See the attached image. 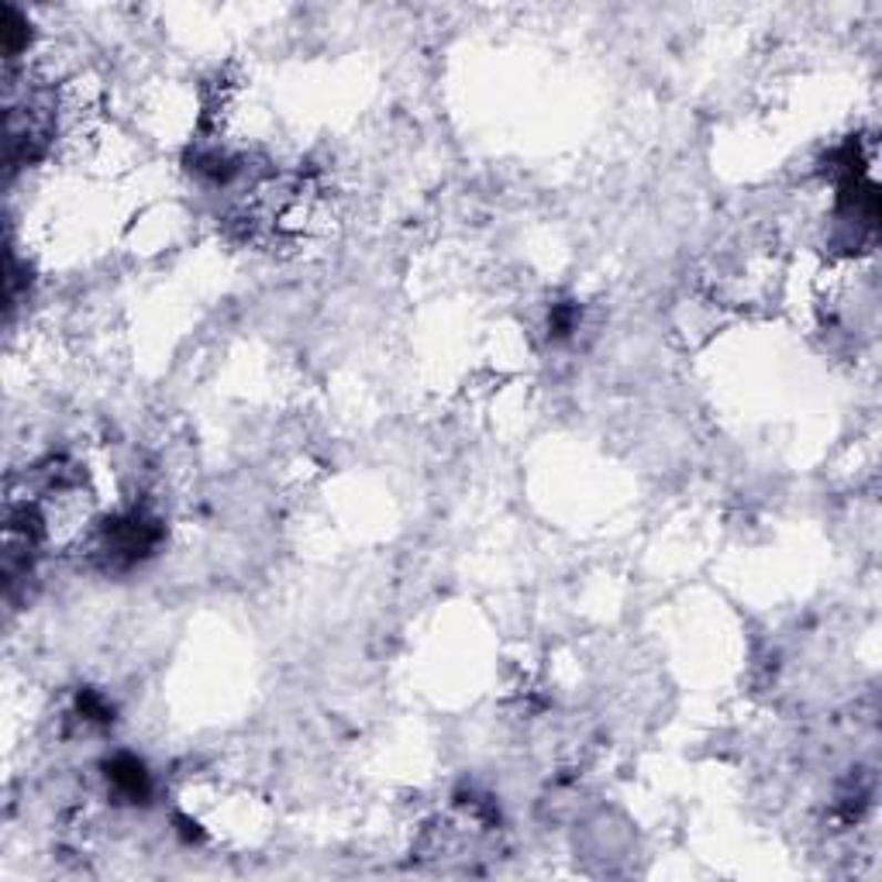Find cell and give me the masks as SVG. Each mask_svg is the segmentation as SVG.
Returning a JSON list of instances; mask_svg holds the SVG:
<instances>
[{"mask_svg": "<svg viewBox=\"0 0 882 882\" xmlns=\"http://www.w3.org/2000/svg\"><path fill=\"white\" fill-rule=\"evenodd\" d=\"M107 782H111V790L129 803H139L148 797V772L139 759H132V755H117L114 762H107Z\"/></svg>", "mask_w": 882, "mask_h": 882, "instance_id": "6da1fadb", "label": "cell"}]
</instances>
